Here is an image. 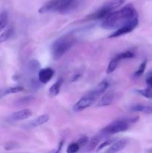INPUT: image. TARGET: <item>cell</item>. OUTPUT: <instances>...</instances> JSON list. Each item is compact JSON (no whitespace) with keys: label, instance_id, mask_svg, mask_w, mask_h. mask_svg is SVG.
I'll list each match as a JSON object with an SVG mask.
<instances>
[{"label":"cell","instance_id":"obj_28","mask_svg":"<svg viewBox=\"0 0 152 153\" xmlns=\"http://www.w3.org/2000/svg\"><path fill=\"white\" fill-rule=\"evenodd\" d=\"M145 82H146V84H147V85L148 86V88H151L152 89V71H151L150 73L147 75Z\"/></svg>","mask_w":152,"mask_h":153},{"label":"cell","instance_id":"obj_15","mask_svg":"<svg viewBox=\"0 0 152 153\" xmlns=\"http://www.w3.org/2000/svg\"><path fill=\"white\" fill-rule=\"evenodd\" d=\"M49 115L47 114L41 115V116L38 117L36 118L35 120L31 121V122L29 123V126L31 127L39 126H41L43 125V124L47 123L48 121H49Z\"/></svg>","mask_w":152,"mask_h":153},{"label":"cell","instance_id":"obj_11","mask_svg":"<svg viewBox=\"0 0 152 153\" xmlns=\"http://www.w3.org/2000/svg\"><path fill=\"white\" fill-rule=\"evenodd\" d=\"M114 98V94L113 92H107L101 97L100 101L97 104L98 107H104V106H108L112 104Z\"/></svg>","mask_w":152,"mask_h":153},{"label":"cell","instance_id":"obj_12","mask_svg":"<svg viewBox=\"0 0 152 153\" xmlns=\"http://www.w3.org/2000/svg\"><path fill=\"white\" fill-rule=\"evenodd\" d=\"M104 137V136L103 135L101 132H100L98 134H97V135L94 136V137L91 139L90 141L89 142V143H88V146H87L88 152H91V151L94 150V149H95V147L98 146L99 142L101 140V139H102Z\"/></svg>","mask_w":152,"mask_h":153},{"label":"cell","instance_id":"obj_7","mask_svg":"<svg viewBox=\"0 0 152 153\" xmlns=\"http://www.w3.org/2000/svg\"><path fill=\"white\" fill-rule=\"evenodd\" d=\"M53 76L54 70L50 67L41 69L38 73V80L40 83L46 84L52 79Z\"/></svg>","mask_w":152,"mask_h":153},{"label":"cell","instance_id":"obj_4","mask_svg":"<svg viewBox=\"0 0 152 153\" xmlns=\"http://www.w3.org/2000/svg\"><path fill=\"white\" fill-rule=\"evenodd\" d=\"M137 120H138V117L130 119L129 120H116L115 122H113L112 123L109 124L105 128H103L101 131V133L105 137V136H109L111 135V134L122 132V131H125L129 127V122L134 123Z\"/></svg>","mask_w":152,"mask_h":153},{"label":"cell","instance_id":"obj_19","mask_svg":"<svg viewBox=\"0 0 152 153\" xmlns=\"http://www.w3.org/2000/svg\"><path fill=\"white\" fill-rule=\"evenodd\" d=\"M13 28L12 27H10V28H7L5 31H3L1 34H0V43L7 41L11 37V35L13 34Z\"/></svg>","mask_w":152,"mask_h":153},{"label":"cell","instance_id":"obj_16","mask_svg":"<svg viewBox=\"0 0 152 153\" xmlns=\"http://www.w3.org/2000/svg\"><path fill=\"white\" fill-rule=\"evenodd\" d=\"M28 69L29 73H32L33 75H35L36 73L38 74L39 71L40 70V64L39 63L38 61L34 59L31 60V61H29L28 65Z\"/></svg>","mask_w":152,"mask_h":153},{"label":"cell","instance_id":"obj_27","mask_svg":"<svg viewBox=\"0 0 152 153\" xmlns=\"http://www.w3.org/2000/svg\"><path fill=\"white\" fill-rule=\"evenodd\" d=\"M77 144L79 145V146H83L85 145H86L88 143V137L86 136H82L81 137L79 138V140L77 142Z\"/></svg>","mask_w":152,"mask_h":153},{"label":"cell","instance_id":"obj_30","mask_svg":"<svg viewBox=\"0 0 152 153\" xmlns=\"http://www.w3.org/2000/svg\"><path fill=\"white\" fill-rule=\"evenodd\" d=\"M63 141H61V143H59V145H58V149H57V150L55 151V153H61V151H62V148H63Z\"/></svg>","mask_w":152,"mask_h":153},{"label":"cell","instance_id":"obj_26","mask_svg":"<svg viewBox=\"0 0 152 153\" xmlns=\"http://www.w3.org/2000/svg\"><path fill=\"white\" fill-rule=\"evenodd\" d=\"M80 149V146L77 144V142L76 143H72L71 144L69 145L67 147L66 152L67 153H77Z\"/></svg>","mask_w":152,"mask_h":153},{"label":"cell","instance_id":"obj_8","mask_svg":"<svg viewBox=\"0 0 152 153\" xmlns=\"http://www.w3.org/2000/svg\"><path fill=\"white\" fill-rule=\"evenodd\" d=\"M32 115V111L30 109H22V110L19 111L14 112L10 116V120L11 121H21L26 120L31 117Z\"/></svg>","mask_w":152,"mask_h":153},{"label":"cell","instance_id":"obj_21","mask_svg":"<svg viewBox=\"0 0 152 153\" xmlns=\"http://www.w3.org/2000/svg\"><path fill=\"white\" fill-rule=\"evenodd\" d=\"M119 62V61H118L117 58H116V57H115L113 59H112L111 61H110V62L109 63V65H108V67H107V74H110V73H112L115 70H116V68H117Z\"/></svg>","mask_w":152,"mask_h":153},{"label":"cell","instance_id":"obj_14","mask_svg":"<svg viewBox=\"0 0 152 153\" xmlns=\"http://www.w3.org/2000/svg\"><path fill=\"white\" fill-rule=\"evenodd\" d=\"M63 79H60L51 87V88L49 89V95H50L51 97H56V96L58 95L60 91H61V86L63 85Z\"/></svg>","mask_w":152,"mask_h":153},{"label":"cell","instance_id":"obj_10","mask_svg":"<svg viewBox=\"0 0 152 153\" xmlns=\"http://www.w3.org/2000/svg\"><path fill=\"white\" fill-rule=\"evenodd\" d=\"M109 86V83L107 81L104 80L101 82H100L95 88H94L92 91H91V93L95 96V97L96 99H98L101 94H104L106 91V90L107 89Z\"/></svg>","mask_w":152,"mask_h":153},{"label":"cell","instance_id":"obj_18","mask_svg":"<svg viewBox=\"0 0 152 153\" xmlns=\"http://www.w3.org/2000/svg\"><path fill=\"white\" fill-rule=\"evenodd\" d=\"M8 21V13L7 11H3L0 13V33L4 30Z\"/></svg>","mask_w":152,"mask_h":153},{"label":"cell","instance_id":"obj_23","mask_svg":"<svg viewBox=\"0 0 152 153\" xmlns=\"http://www.w3.org/2000/svg\"><path fill=\"white\" fill-rule=\"evenodd\" d=\"M137 92L142 97H145L148 99L152 98V89L151 88H145V89H140L137 90Z\"/></svg>","mask_w":152,"mask_h":153},{"label":"cell","instance_id":"obj_25","mask_svg":"<svg viewBox=\"0 0 152 153\" xmlns=\"http://www.w3.org/2000/svg\"><path fill=\"white\" fill-rule=\"evenodd\" d=\"M146 65H147V60H145L144 61H142V62L141 63V64L139 65V67L138 70L136 71L135 73V76H137V77H139L140 76H142V75L143 74V73H144L145 70V67H146Z\"/></svg>","mask_w":152,"mask_h":153},{"label":"cell","instance_id":"obj_31","mask_svg":"<svg viewBox=\"0 0 152 153\" xmlns=\"http://www.w3.org/2000/svg\"><path fill=\"white\" fill-rule=\"evenodd\" d=\"M0 97H1V92H0Z\"/></svg>","mask_w":152,"mask_h":153},{"label":"cell","instance_id":"obj_2","mask_svg":"<svg viewBox=\"0 0 152 153\" xmlns=\"http://www.w3.org/2000/svg\"><path fill=\"white\" fill-rule=\"evenodd\" d=\"M78 0H50L39 9V13L59 12L61 13H69L77 7Z\"/></svg>","mask_w":152,"mask_h":153},{"label":"cell","instance_id":"obj_17","mask_svg":"<svg viewBox=\"0 0 152 153\" xmlns=\"http://www.w3.org/2000/svg\"><path fill=\"white\" fill-rule=\"evenodd\" d=\"M134 111L142 112L144 114H152V106L143 105H137L131 108Z\"/></svg>","mask_w":152,"mask_h":153},{"label":"cell","instance_id":"obj_22","mask_svg":"<svg viewBox=\"0 0 152 153\" xmlns=\"http://www.w3.org/2000/svg\"><path fill=\"white\" fill-rule=\"evenodd\" d=\"M134 54L131 51H126V52H122V53L119 54L116 57L117 58V60L119 61H122V60L124 59H128V58H134Z\"/></svg>","mask_w":152,"mask_h":153},{"label":"cell","instance_id":"obj_1","mask_svg":"<svg viewBox=\"0 0 152 153\" xmlns=\"http://www.w3.org/2000/svg\"><path fill=\"white\" fill-rule=\"evenodd\" d=\"M138 18L137 10L132 4H128L122 8L113 11L103 20L101 27L105 29H116L126 25Z\"/></svg>","mask_w":152,"mask_h":153},{"label":"cell","instance_id":"obj_20","mask_svg":"<svg viewBox=\"0 0 152 153\" xmlns=\"http://www.w3.org/2000/svg\"><path fill=\"white\" fill-rule=\"evenodd\" d=\"M23 91V87L22 86L11 87V88H7V89H4V91L1 92V96H5L10 94H16V93L21 92V91Z\"/></svg>","mask_w":152,"mask_h":153},{"label":"cell","instance_id":"obj_6","mask_svg":"<svg viewBox=\"0 0 152 153\" xmlns=\"http://www.w3.org/2000/svg\"><path fill=\"white\" fill-rule=\"evenodd\" d=\"M138 23L139 20L138 18H137V19H135L134 20H133L132 22H130V23L127 24L126 25H124V26L118 28V29L116 30L113 34H110V36H109V37H110V38H114V37H119V36H122L125 34H128V33H130L131 31H132L134 28H137V26L138 25Z\"/></svg>","mask_w":152,"mask_h":153},{"label":"cell","instance_id":"obj_9","mask_svg":"<svg viewBox=\"0 0 152 153\" xmlns=\"http://www.w3.org/2000/svg\"><path fill=\"white\" fill-rule=\"evenodd\" d=\"M128 143V140L126 139H121L115 142L112 146L109 148L105 153H117L125 147Z\"/></svg>","mask_w":152,"mask_h":153},{"label":"cell","instance_id":"obj_13","mask_svg":"<svg viewBox=\"0 0 152 153\" xmlns=\"http://www.w3.org/2000/svg\"><path fill=\"white\" fill-rule=\"evenodd\" d=\"M125 1L126 0H110L107 4H104V7L112 13L116 8L122 6L125 2Z\"/></svg>","mask_w":152,"mask_h":153},{"label":"cell","instance_id":"obj_24","mask_svg":"<svg viewBox=\"0 0 152 153\" xmlns=\"http://www.w3.org/2000/svg\"><path fill=\"white\" fill-rule=\"evenodd\" d=\"M116 138H109V139H107V140H106L105 141H104L103 143H101V144L99 145V146H98L96 151H97V152H98V151L101 150V149H103L104 148L107 147V146H110V145L113 144V143L116 142Z\"/></svg>","mask_w":152,"mask_h":153},{"label":"cell","instance_id":"obj_29","mask_svg":"<svg viewBox=\"0 0 152 153\" xmlns=\"http://www.w3.org/2000/svg\"><path fill=\"white\" fill-rule=\"evenodd\" d=\"M17 146V143H14V142H9V143H7L4 146V149L6 150H11V149H15V148Z\"/></svg>","mask_w":152,"mask_h":153},{"label":"cell","instance_id":"obj_5","mask_svg":"<svg viewBox=\"0 0 152 153\" xmlns=\"http://www.w3.org/2000/svg\"><path fill=\"white\" fill-rule=\"evenodd\" d=\"M97 100L95 96L89 91L87 94L82 97L73 106L72 109L75 112H80L87 108L90 107L94 103L95 100Z\"/></svg>","mask_w":152,"mask_h":153},{"label":"cell","instance_id":"obj_3","mask_svg":"<svg viewBox=\"0 0 152 153\" xmlns=\"http://www.w3.org/2000/svg\"><path fill=\"white\" fill-rule=\"evenodd\" d=\"M75 37L72 33L64 34L55 40L52 46V55L54 60H59L74 45Z\"/></svg>","mask_w":152,"mask_h":153}]
</instances>
